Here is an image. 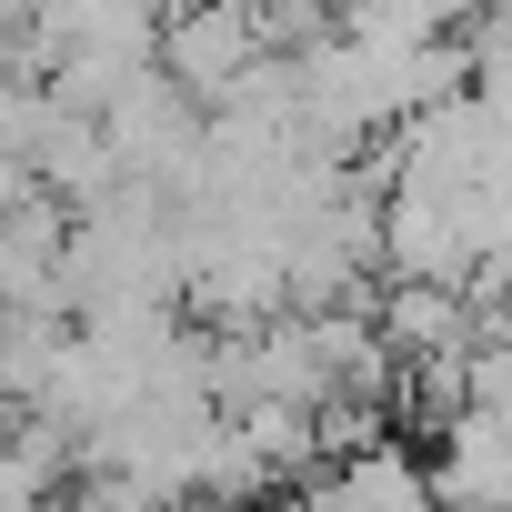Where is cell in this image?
<instances>
[{"mask_svg":"<svg viewBox=\"0 0 512 512\" xmlns=\"http://www.w3.org/2000/svg\"><path fill=\"white\" fill-rule=\"evenodd\" d=\"M262 61H272L262 0H181V11L161 21V81H181L201 111H221Z\"/></svg>","mask_w":512,"mask_h":512,"instance_id":"cell-1","label":"cell"},{"mask_svg":"<svg viewBox=\"0 0 512 512\" xmlns=\"http://www.w3.org/2000/svg\"><path fill=\"white\" fill-rule=\"evenodd\" d=\"M302 502H312V512H442L432 462H422L402 432H392V442H372V452H352V462H332Z\"/></svg>","mask_w":512,"mask_h":512,"instance_id":"cell-2","label":"cell"},{"mask_svg":"<svg viewBox=\"0 0 512 512\" xmlns=\"http://www.w3.org/2000/svg\"><path fill=\"white\" fill-rule=\"evenodd\" d=\"M462 11L452 0H342L332 11V41H362V51H432Z\"/></svg>","mask_w":512,"mask_h":512,"instance_id":"cell-3","label":"cell"},{"mask_svg":"<svg viewBox=\"0 0 512 512\" xmlns=\"http://www.w3.org/2000/svg\"><path fill=\"white\" fill-rule=\"evenodd\" d=\"M462 412L512 422V332H492V342L472 352V372H462Z\"/></svg>","mask_w":512,"mask_h":512,"instance_id":"cell-4","label":"cell"},{"mask_svg":"<svg viewBox=\"0 0 512 512\" xmlns=\"http://www.w3.org/2000/svg\"><path fill=\"white\" fill-rule=\"evenodd\" d=\"M251 512H312V502H302V492H282V502H251Z\"/></svg>","mask_w":512,"mask_h":512,"instance_id":"cell-5","label":"cell"}]
</instances>
